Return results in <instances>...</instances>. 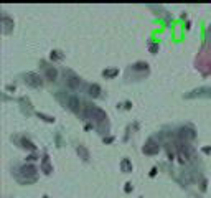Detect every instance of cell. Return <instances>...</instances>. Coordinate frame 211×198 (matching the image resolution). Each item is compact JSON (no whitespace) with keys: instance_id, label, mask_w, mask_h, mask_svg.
Segmentation results:
<instances>
[{"instance_id":"1","label":"cell","mask_w":211,"mask_h":198,"mask_svg":"<svg viewBox=\"0 0 211 198\" xmlns=\"http://www.w3.org/2000/svg\"><path fill=\"white\" fill-rule=\"evenodd\" d=\"M25 81L28 82L30 86H33V88H40V86H41V79H40L35 73H28V74L25 76Z\"/></svg>"},{"instance_id":"2","label":"cell","mask_w":211,"mask_h":198,"mask_svg":"<svg viewBox=\"0 0 211 198\" xmlns=\"http://www.w3.org/2000/svg\"><path fill=\"white\" fill-rule=\"evenodd\" d=\"M88 114L89 116H94V119H97V121H104V119H107L106 112L101 111V109H97V107H89L88 109Z\"/></svg>"},{"instance_id":"3","label":"cell","mask_w":211,"mask_h":198,"mask_svg":"<svg viewBox=\"0 0 211 198\" xmlns=\"http://www.w3.org/2000/svg\"><path fill=\"white\" fill-rule=\"evenodd\" d=\"M158 152V145L155 144L153 140H148L147 142V145L144 147V154H147V155H153V154H157Z\"/></svg>"},{"instance_id":"4","label":"cell","mask_w":211,"mask_h":198,"mask_svg":"<svg viewBox=\"0 0 211 198\" xmlns=\"http://www.w3.org/2000/svg\"><path fill=\"white\" fill-rule=\"evenodd\" d=\"M20 172H22V175L31 177V175H35V173H36V168L33 167V165H23V167L20 168Z\"/></svg>"},{"instance_id":"5","label":"cell","mask_w":211,"mask_h":198,"mask_svg":"<svg viewBox=\"0 0 211 198\" xmlns=\"http://www.w3.org/2000/svg\"><path fill=\"white\" fill-rule=\"evenodd\" d=\"M41 168H43V172H45V173H51V172H53V167H51V164H49V158L48 157H43Z\"/></svg>"},{"instance_id":"6","label":"cell","mask_w":211,"mask_h":198,"mask_svg":"<svg viewBox=\"0 0 211 198\" xmlns=\"http://www.w3.org/2000/svg\"><path fill=\"white\" fill-rule=\"evenodd\" d=\"M120 168H122V172H132V164L129 162V158H124L120 162Z\"/></svg>"},{"instance_id":"7","label":"cell","mask_w":211,"mask_h":198,"mask_svg":"<svg viewBox=\"0 0 211 198\" xmlns=\"http://www.w3.org/2000/svg\"><path fill=\"white\" fill-rule=\"evenodd\" d=\"M56 76H58V73H56V69L55 68H51V66H49V68H46V78L48 79H56Z\"/></svg>"},{"instance_id":"8","label":"cell","mask_w":211,"mask_h":198,"mask_svg":"<svg viewBox=\"0 0 211 198\" xmlns=\"http://www.w3.org/2000/svg\"><path fill=\"white\" fill-rule=\"evenodd\" d=\"M99 92H101V88H99L97 84H92V86H89V94L91 96H99Z\"/></svg>"},{"instance_id":"9","label":"cell","mask_w":211,"mask_h":198,"mask_svg":"<svg viewBox=\"0 0 211 198\" xmlns=\"http://www.w3.org/2000/svg\"><path fill=\"white\" fill-rule=\"evenodd\" d=\"M78 154L81 155V157L84 158V160H88V158H89V152L86 150V148L82 147V145H79V147H78Z\"/></svg>"},{"instance_id":"10","label":"cell","mask_w":211,"mask_h":198,"mask_svg":"<svg viewBox=\"0 0 211 198\" xmlns=\"http://www.w3.org/2000/svg\"><path fill=\"white\" fill-rule=\"evenodd\" d=\"M68 86H69V88H73V89H76L79 86V79L78 78H69L68 79Z\"/></svg>"},{"instance_id":"11","label":"cell","mask_w":211,"mask_h":198,"mask_svg":"<svg viewBox=\"0 0 211 198\" xmlns=\"http://www.w3.org/2000/svg\"><path fill=\"white\" fill-rule=\"evenodd\" d=\"M68 104H69V107H71V109H74V111H76V109H78V106H79V101L76 98H69Z\"/></svg>"},{"instance_id":"12","label":"cell","mask_w":211,"mask_h":198,"mask_svg":"<svg viewBox=\"0 0 211 198\" xmlns=\"http://www.w3.org/2000/svg\"><path fill=\"white\" fill-rule=\"evenodd\" d=\"M22 144H23V147H25V148H31V150H35V145H33L30 140H26V139H22Z\"/></svg>"},{"instance_id":"13","label":"cell","mask_w":211,"mask_h":198,"mask_svg":"<svg viewBox=\"0 0 211 198\" xmlns=\"http://www.w3.org/2000/svg\"><path fill=\"white\" fill-rule=\"evenodd\" d=\"M134 69H137V71L147 69V63H135V64H134Z\"/></svg>"},{"instance_id":"14","label":"cell","mask_w":211,"mask_h":198,"mask_svg":"<svg viewBox=\"0 0 211 198\" xmlns=\"http://www.w3.org/2000/svg\"><path fill=\"white\" fill-rule=\"evenodd\" d=\"M38 117H43L46 122H55V119H53V117H49V116H45V114H40V112H38Z\"/></svg>"},{"instance_id":"15","label":"cell","mask_w":211,"mask_h":198,"mask_svg":"<svg viewBox=\"0 0 211 198\" xmlns=\"http://www.w3.org/2000/svg\"><path fill=\"white\" fill-rule=\"evenodd\" d=\"M117 73V69H111V71H104V76H115Z\"/></svg>"},{"instance_id":"16","label":"cell","mask_w":211,"mask_h":198,"mask_svg":"<svg viewBox=\"0 0 211 198\" xmlns=\"http://www.w3.org/2000/svg\"><path fill=\"white\" fill-rule=\"evenodd\" d=\"M58 58H61V56L58 55V51H53L51 53V59H58Z\"/></svg>"}]
</instances>
